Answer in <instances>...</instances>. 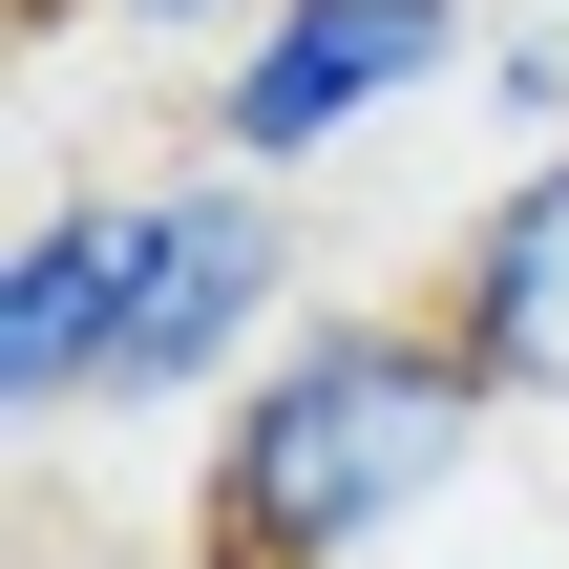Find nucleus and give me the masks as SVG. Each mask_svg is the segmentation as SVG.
Masks as SVG:
<instances>
[{
  "label": "nucleus",
  "mask_w": 569,
  "mask_h": 569,
  "mask_svg": "<svg viewBox=\"0 0 569 569\" xmlns=\"http://www.w3.org/2000/svg\"><path fill=\"white\" fill-rule=\"evenodd\" d=\"M507 465V380L465 359L443 296H317L190 443V549L211 569H401Z\"/></svg>",
  "instance_id": "obj_1"
},
{
  "label": "nucleus",
  "mask_w": 569,
  "mask_h": 569,
  "mask_svg": "<svg viewBox=\"0 0 569 569\" xmlns=\"http://www.w3.org/2000/svg\"><path fill=\"white\" fill-rule=\"evenodd\" d=\"M317 253H296V190L274 169H232V148H190V169H127L106 190V380H84V422H211L317 296H296Z\"/></svg>",
  "instance_id": "obj_2"
},
{
  "label": "nucleus",
  "mask_w": 569,
  "mask_h": 569,
  "mask_svg": "<svg viewBox=\"0 0 569 569\" xmlns=\"http://www.w3.org/2000/svg\"><path fill=\"white\" fill-rule=\"evenodd\" d=\"M465 42H486V0H274L253 42H211V106H190V127H211L232 169L317 190L338 148H380L401 106H443Z\"/></svg>",
  "instance_id": "obj_3"
},
{
  "label": "nucleus",
  "mask_w": 569,
  "mask_h": 569,
  "mask_svg": "<svg viewBox=\"0 0 569 569\" xmlns=\"http://www.w3.org/2000/svg\"><path fill=\"white\" fill-rule=\"evenodd\" d=\"M443 317H465V359L507 380V422H569V148H507V190H486L465 253H443Z\"/></svg>",
  "instance_id": "obj_4"
},
{
  "label": "nucleus",
  "mask_w": 569,
  "mask_h": 569,
  "mask_svg": "<svg viewBox=\"0 0 569 569\" xmlns=\"http://www.w3.org/2000/svg\"><path fill=\"white\" fill-rule=\"evenodd\" d=\"M84 380H106V190H42V211L0 232V422L63 443Z\"/></svg>",
  "instance_id": "obj_5"
},
{
  "label": "nucleus",
  "mask_w": 569,
  "mask_h": 569,
  "mask_svg": "<svg viewBox=\"0 0 569 569\" xmlns=\"http://www.w3.org/2000/svg\"><path fill=\"white\" fill-rule=\"evenodd\" d=\"M465 106H486L507 148H569V0H486V42H465Z\"/></svg>",
  "instance_id": "obj_6"
},
{
  "label": "nucleus",
  "mask_w": 569,
  "mask_h": 569,
  "mask_svg": "<svg viewBox=\"0 0 569 569\" xmlns=\"http://www.w3.org/2000/svg\"><path fill=\"white\" fill-rule=\"evenodd\" d=\"M42 21H106V42H253L274 0H42Z\"/></svg>",
  "instance_id": "obj_7"
}]
</instances>
